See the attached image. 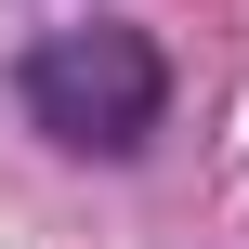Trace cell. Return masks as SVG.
Here are the masks:
<instances>
[{
    "instance_id": "cell-1",
    "label": "cell",
    "mask_w": 249,
    "mask_h": 249,
    "mask_svg": "<svg viewBox=\"0 0 249 249\" xmlns=\"http://www.w3.org/2000/svg\"><path fill=\"white\" fill-rule=\"evenodd\" d=\"M26 118H39L66 158H131V144L171 118V53H158L144 26H118V13L53 26V39L26 53Z\"/></svg>"
}]
</instances>
